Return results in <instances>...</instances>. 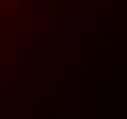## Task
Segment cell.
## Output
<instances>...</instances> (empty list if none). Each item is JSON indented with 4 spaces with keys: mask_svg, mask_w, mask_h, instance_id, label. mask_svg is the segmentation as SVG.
<instances>
[{
    "mask_svg": "<svg viewBox=\"0 0 127 119\" xmlns=\"http://www.w3.org/2000/svg\"><path fill=\"white\" fill-rule=\"evenodd\" d=\"M0 8H16V0H0Z\"/></svg>",
    "mask_w": 127,
    "mask_h": 119,
    "instance_id": "obj_1",
    "label": "cell"
}]
</instances>
